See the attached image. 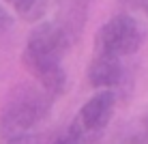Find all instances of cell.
<instances>
[{
	"label": "cell",
	"mask_w": 148,
	"mask_h": 144,
	"mask_svg": "<svg viewBox=\"0 0 148 144\" xmlns=\"http://www.w3.org/2000/svg\"><path fill=\"white\" fill-rule=\"evenodd\" d=\"M131 142H135V144H148V110H146V114L142 116L140 129L135 131V136H133V140H131Z\"/></svg>",
	"instance_id": "6"
},
{
	"label": "cell",
	"mask_w": 148,
	"mask_h": 144,
	"mask_svg": "<svg viewBox=\"0 0 148 144\" xmlns=\"http://www.w3.org/2000/svg\"><path fill=\"white\" fill-rule=\"evenodd\" d=\"M67 50V41L56 22H39L30 30L24 54L30 56H60Z\"/></svg>",
	"instance_id": "4"
},
{
	"label": "cell",
	"mask_w": 148,
	"mask_h": 144,
	"mask_svg": "<svg viewBox=\"0 0 148 144\" xmlns=\"http://www.w3.org/2000/svg\"><path fill=\"white\" fill-rule=\"evenodd\" d=\"M114 105H116V92L114 90L95 92V95L82 105L79 114L71 123V131L77 138H82L84 144L92 142L95 138L108 127V123L112 121Z\"/></svg>",
	"instance_id": "3"
},
{
	"label": "cell",
	"mask_w": 148,
	"mask_h": 144,
	"mask_svg": "<svg viewBox=\"0 0 148 144\" xmlns=\"http://www.w3.org/2000/svg\"><path fill=\"white\" fill-rule=\"evenodd\" d=\"M88 84L97 90H114L122 82L125 69H122L120 58L105 54H95L92 63L88 65Z\"/></svg>",
	"instance_id": "5"
},
{
	"label": "cell",
	"mask_w": 148,
	"mask_h": 144,
	"mask_svg": "<svg viewBox=\"0 0 148 144\" xmlns=\"http://www.w3.org/2000/svg\"><path fill=\"white\" fill-rule=\"evenodd\" d=\"M49 99L43 88L34 86H17L9 92L7 101L0 107V144L15 136L28 133L39 121L49 114Z\"/></svg>",
	"instance_id": "1"
},
{
	"label": "cell",
	"mask_w": 148,
	"mask_h": 144,
	"mask_svg": "<svg viewBox=\"0 0 148 144\" xmlns=\"http://www.w3.org/2000/svg\"><path fill=\"white\" fill-rule=\"evenodd\" d=\"M4 2H7V4H11V7L15 9V11H17V15H19L22 11H26V9L30 7V4L34 2V0H4Z\"/></svg>",
	"instance_id": "10"
},
{
	"label": "cell",
	"mask_w": 148,
	"mask_h": 144,
	"mask_svg": "<svg viewBox=\"0 0 148 144\" xmlns=\"http://www.w3.org/2000/svg\"><path fill=\"white\" fill-rule=\"evenodd\" d=\"M135 7H140L142 11H144V13L148 15V0H137V4H135Z\"/></svg>",
	"instance_id": "11"
},
{
	"label": "cell",
	"mask_w": 148,
	"mask_h": 144,
	"mask_svg": "<svg viewBox=\"0 0 148 144\" xmlns=\"http://www.w3.org/2000/svg\"><path fill=\"white\" fill-rule=\"evenodd\" d=\"M4 144H41V138L37 133H22V136H15L11 140H7Z\"/></svg>",
	"instance_id": "7"
},
{
	"label": "cell",
	"mask_w": 148,
	"mask_h": 144,
	"mask_svg": "<svg viewBox=\"0 0 148 144\" xmlns=\"http://www.w3.org/2000/svg\"><path fill=\"white\" fill-rule=\"evenodd\" d=\"M13 26V17H11V13L7 11V9L0 4V32H4V30H9Z\"/></svg>",
	"instance_id": "9"
},
{
	"label": "cell",
	"mask_w": 148,
	"mask_h": 144,
	"mask_svg": "<svg viewBox=\"0 0 148 144\" xmlns=\"http://www.w3.org/2000/svg\"><path fill=\"white\" fill-rule=\"evenodd\" d=\"M52 144H84V142H82V138H77L73 131L69 129L67 133H60L56 140H52Z\"/></svg>",
	"instance_id": "8"
},
{
	"label": "cell",
	"mask_w": 148,
	"mask_h": 144,
	"mask_svg": "<svg viewBox=\"0 0 148 144\" xmlns=\"http://www.w3.org/2000/svg\"><path fill=\"white\" fill-rule=\"evenodd\" d=\"M142 45V30L137 22L127 13H118L103 24L95 34V50L97 54L105 56H131Z\"/></svg>",
	"instance_id": "2"
}]
</instances>
